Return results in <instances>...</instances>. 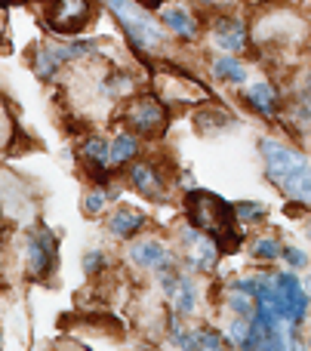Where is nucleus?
<instances>
[{"label": "nucleus", "mask_w": 311, "mask_h": 351, "mask_svg": "<svg viewBox=\"0 0 311 351\" xmlns=\"http://www.w3.org/2000/svg\"><path fill=\"white\" fill-rule=\"evenodd\" d=\"M262 160L269 179L296 204L311 206V160L277 139H262Z\"/></svg>", "instance_id": "obj_1"}, {"label": "nucleus", "mask_w": 311, "mask_h": 351, "mask_svg": "<svg viewBox=\"0 0 311 351\" xmlns=\"http://www.w3.org/2000/svg\"><path fill=\"white\" fill-rule=\"evenodd\" d=\"M191 228H201V234L213 237L219 247L234 250L240 241V222L234 219V210L210 191H191L185 197Z\"/></svg>", "instance_id": "obj_2"}, {"label": "nucleus", "mask_w": 311, "mask_h": 351, "mask_svg": "<svg viewBox=\"0 0 311 351\" xmlns=\"http://www.w3.org/2000/svg\"><path fill=\"white\" fill-rule=\"evenodd\" d=\"M105 3L111 6V12H114L117 22L123 25V31H127L129 43H133L136 49H142V53H158V49L164 47V31L148 16L145 6H139L136 0H105Z\"/></svg>", "instance_id": "obj_3"}, {"label": "nucleus", "mask_w": 311, "mask_h": 351, "mask_svg": "<svg viewBox=\"0 0 311 351\" xmlns=\"http://www.w3.org/2000/svg\"><path fill=\"white\" fill-rule=\"evenodd\" d=\"M129 130H136L139 136H160L166 130V105L160 102L158 96H139L127 105L123 111Z\"/></svg>", "instance_id": "obj_4"}, {"label": "nucleus", "mask_w": 311, "mask_h": 351, "mask_svg": "<svg viewBox=\"0 0 311 351\" xmlns=\"http://www.w3.org/2000/svg\"><path fill=\"white\" fill-rule=\"evenodd\" d=\"M158 99L170 105H197L207 102V90L197 84L195 77L176 71V68H166L158 74Z\"/></svg>", "instance_id": "obj_5"}, {"label": "nucleus", "mask_w": 311, "mask_h": 351, "mask_svg": "<svg viewBox=\"0 0 311 351\" xmlns=\"http://www.w3.org/2000/svg\"><path fill=\"white\" fill-rule=\"evenodd\" d=\"M92 16L90 0H47V22L62 34L80 31Z\"/></svg>", "instance_id": "obj_6"}, {"label": "nucleus", "mask_w": 311, "mask_h": 351, "mask_svg": "<svg viewBox=\"0 0 311 351\" xmlns=\"http://www.w3.org/2000/svg\"><path fill=\"white\" fill-rule=\"evenodd\" d=\"M55 262V241L49 231H31L25 237V265H28V274L34 278H43L49 274Z\"/></svg>", "instance_id": "obj_7"}, {"label": "nucleus", "mask_w": 311, "mask_h": 351, "mask_svg": "<svg viewBox=\"0 0 311 351\" xmlns=\"http://www.w3.org/2000/svg\"><path fill=\"white\" fill-rule=\"evenodd\" d=\"M86 43H43L40 47V53H37V59H34V71H37V77H53L55 71H59V65H65L68 59H74V56H80V53H86Z\"/></svg>", "instance_id": "obj_8"}, {"label": "nucleus", "mask_w": 311, "mask_h": 351, "mask_svg": "<svg viewBox=\"0 0 311 351\" xmlns=\"http://www.w3.org/2000/svg\"><path fill=\"white\" fill-rule=\"evenodd\" d=\"M129 259L136 262L139 268H148V271H166L170 274L173 268V256L158 237H142L129 247Z\"/></svg>", "instance_id": "obj_9"}, {"label": "nucleus", "mask_w": 311, "mask_h": 351, "mask_svg": "<svg viewBox=\"0 0 311 351\" xmlns=\"http://www.w3.org/2000/svg\"><path fill=\"white\" fill-rule=\"evenodd\" d=\"M185 247H188V259L195 265V271H213V265L219 262V243L213 237L201 234L197 228H188L182 234Z\"/></svg>", "instance_id": "obj_10"}, {"label": "nucleus", "mask_w": 311, "mask_h": 351, "mask_svg": "<svg viewBox=\"0 0 311 351\" xmlns=\"http://www.w3.org/2000/svg\"><path fill=\"white\" fill-rule=\"evenodd\" d=\"M213 40L225 56H234L247 47V28L238 19H216L213 22Z\"/></svg>", "instance_id": "obj_11"}, {"label": "nucleus", "mask_w": 311, "mask_h": 351, "mask_svg": "<svg viewBox=\"0 0 311 351\" xmlns=\"http://www.w3.org/2000/svg\"><path fill=\"white\" fill-rule=\"evenodd\" d=\"M129 182H133V188L139 194H145V197H164V176L154 164H136L133 170H129Z\"/></svg>", "instance_id": "obj_12"}, {"label": "nucleus", "mask_w": 311, "mask_h": 351, "mask_svg": "<svg viewBox=\"0 0 311 351\" xmlns=\"http://www.w3.org/2000/svg\"><path fill=\"white\" fill-rule=\"evenodd\" d=\"M244 96H247V102L265 117L277 114V108H281V96H277L275 84H269V80H256L253 86H247Z\"/></svg>", "instance_id": "obj_13"}, {"label": "nucleus", "mask_w": 311, "mask_h": 351, "mask_svg": "<svg viewBox=\"0 0 311 351\" xmlns=\"http://www.w3.org/2000/svg\"><path fill=\"white\" fill-rule=\"evenodd\" d=\"M160 19H164L166 28H170L176 37H182V40L197 37V22H195V16H191L185 6H164Z\"/></svg>", "instance_id": "obj_14"}, {"label": "nucleus", "mask_w": 311, "mask_h": 351, "mask_svg": "<svg viewBox=\"0 0 311 351\" xmlns=\"http://www.w3.org/2000/svg\"><path fill=\"white\" fill-rule=\"evenodd\" d=\"M145 225V216H142L139 210H129V206H121L117 213H111V219H108V231L114 237H129V234H136V231Z\"/></svg>", "instance_id": "obj_15"}, {"label": "nucleus", "mask_w": 311, "mask_h": 351, "mask_svg": "<svg viewBox=\"0 0 311 351\" xmlns=\"http://www.w3.org/2000/svg\"><path fill=\"white\" fill-rule=\"evenodd\" d=\"M213 74L219 80H228V84H244L247 80V68H244V62L238 59V56H216V62H213Z\"/></svg>", "instance_id": "obj_16"}, {"label": "nucleus", "mask_w": 311, "mask_h": 351, "mask_svg": "<svg viewBox=\"0 0 311 351\" xmlns=\"http://www.w3.org/2000/svg\"><path fill=\"white\" fill-rule=\"evenodd\" d=\"M173 302H176L179 315H195L197 308V287L191 278H176V287H173Z\"/></svg>", "instance_id": "obj_17"}, {"label": "nucleus", "mask_w": 311, "mask_h": 351, "mask_svg": "<svg viewBox=\"0 0 311 351\" xmlns=\"http://www.w3.org/2000/svg\"><path fill=\"white\" fill-rule=\"evenodd\" d=\"M139 154V139L133 133H117V139L108 145V164H129Z\"/></svg>", "instance_id": "obj_18"}, {"label": "nucleus", "mask_w": 311, "mask_h": 351, "mask_svg": "<svg viewBox=\"0 0 311 351\" xmlns=\"http://www.w3.org/2000/svg\"><path fill=\"white\" fill-rule=\"evenodd\" d=\"M80 154H84V160L86 164H92V167H111L108 164V142L105 139H86L84 142V148H80Z\"/></svg>", "instance_id": "obj_19"}, {"label": "nucleus", "mask_w": 311, "mask_h": 351, "mask_svg": "<svg viewBox=\"0 0 311 351\" xmlns=\"http://www.w3.org/2000/svg\"><path fill=\"white\" fill-rule=\"evenodd\" d=\"M253 256H259V259H277V256H281V243H277L275 237H259V241L253 243Z\"/></svg>", "instance_id": "obj_20"}, {"label": "nucleus", "mask_w": 311, "mask_h": 351, "mask_svg": "<svg viewBox=\"0 0 311 351\" xmlns=\"http://www.w3.org/2000/svg\"><path fill=\"white\" fill-rule=\"evenodd\" d=\"M228 308H232L238 317H244V321H247V317L253 315V299H250V296H244V293H238V290H234L232 296H228Z\"/></svg>", "instance_id": "obj_21"}, {"label": "nucleus", "mask_w": 311, "mask_h": 351, "mask_svg": "<svg viewBox=\"0 0 311 351\" xmlns=\"http://www.w3.org/2000/svg\"><path fill=\"white\" fill-rule=\"evenodd\" d=\"M228 339L234 342V346L247 348V339H250V324L244 321V317H238V321L228 324Z\"/></svg>", "instance_id": "obj_22"}, {"label": "nucleus", "mask_w": 311, "mask_h": 351, "mask_svg": "<svg viewBox=\"0 0 311 351\" xmlns=\"http://www.w3.org/2000/svg\"><path fill=\"white\" fill-rule=\"evenodd\" d=\"M105 204H108V194H105L102 188H96V191L86 194V200H84V213H86V216H96V213H102V210H105Z\"/></svg>", "instance_id": "obj_23"}, {"label": "nucleus", "mask_w": 311, "mask_h": 351, "mask_svg": "<svg viewBox=\"0 0 311 351\" xmlns=\"http://www.w3.org/2000/svg\"><path fill=\"white\" fill-rule=\"evenodd\" d=\"M197 342V348L201 351H222V339L213 333V330H197V333H191Z\"/></svg>", "instance_id": "obj_24"}, {"label": "nucleus", "mask_w": 311, "mask_h": 351, "mask_svg": "<svg viewBox=\"0 0 311 351\" xmlns=\"http://www.w3.org/2000/svg\"><path fill=\"white\" fill-rule=\"evenodd\" d=\"M265 216V206L262 204H238L234 206V219H238L240 225L247 222V219H262Z\"/></svg>", "instance_id": "obj_25"}, {"label": "nucleus", "mask_w": 311, "mask_h": 351, "mask_svg": "<svg viewBox=\"0 0 311 351\" xmlns=\"http://www.w3.org/2000/svg\"><path fill=\"white\" fill-rule=\"evenodd\" d=\"M225 121H228L225 114H213V111H210V108H203L201 114H197V127H201V133H203V130L222 127V123H225Z\"/></svg>", "instance_id": "obj_26"}, {"label": "nucleus", "mask_w": 311, "mask_h": 351, "mask_svg": "<svg viewBox=\"0 0 311 351\" xmlns=\"http://www.w3.org/2000/svg\"><path fill=\"white\" fill-rule=\"evenodd\" d=\"M281 256L290 262L293 268H302V265H308V256L302 253V250H296V247H287V250H281Z\"/></svg>", "instance_id": "obj_27"}, {"label": "nucleus", "mask_w": 311, "mask_h": 351, "mask_svg": "<svg viewBox=\"0 0 311 351\" xmlns=\"http://www.w3.org/2000/svg\"><path fill=\"white\" fill-rule=\"evenodd\" d=\"M102 253H86V259H84V271L86 274H92V271H99L102 268Z\"/></svg>", "instance_id": "obj_28"}, {"label": "nucleus", "mask_w": 311, "mask_h": 351, "mask_svg": "<svg viewBox=\"0 0 311 351\" xmlns=\"http://www.w3.org/2000/svg\"><path fill=\"white\" fill-rule=\"evenodd\" d=\"M3 31H6V16H3V10H0V37H3Z\"/></svg>", "instance_id": "obj_29"}, {"label": "nucleus", "mask_w": 311, "mask_h": 351, "mask_svg": "<svg viewBox=\"0 0 311 351\" xmlns=\"http://www.w3.org/2000/svg\"><path fill=\"white\" fill-rule=\"evenodd\" d=\"M160 3H164V0H142L139 6H160Z\"/></svg>", "instance_id": "obj_30"}, {"label": "nucleus", "mask_w": 311, "mask_h": 351, "mask_svg": "<svg viewBox=\"0 0 311 351\" xmlns=\"http://www.w3.org/2000/svg\"><path fill=\"white\" fill-rule=\"evenodd\" d=\"M287 351H306V348H302V346H299V342H296V339H293V342H290V348H287Z\"/></svg>", "instance_id": "obj_31"}, {"label": "nucleus", "mask_w": 311, "mask_h": 351, "mask_svg": "<svg viewBox=\"0 0 311 351\" xmlns=\"http://www.w3.org/2000/svg\"><path fill=\"white\" fill-rule=\"evenodd\" d=\"M207 3H228V0H207Z\"/></svg>", "instance_id": "obj_32"}, {"label": "nucleus", "mask_w": 311, "mask_h": 351, "mask_svg": "<svg viewBox=\"0 0 311 351\" xmlns=\"http://www.w3.org/2000/svg\"><path fill=\"white\" fill-rule=\"evenodd\" d=\"M0 348H3V336H0Z\"/></svg>", "instance_id": "obj_33"}, {"label": "nucleus", "mask_w": 311, "mask_h": 351, "mask_svg": "<svg viewBox=\"0 0 311 351\" xmlns=\"http://www.w3.org/2000/svg\"><path fill=\"white\" fill-rule=\"evenodd\" d=\"M0 3H6V0H0Z\"/></svg>", "instance_id": "obj_34"}, {"label": "nucleus", "mask_w": 311, "mask_h": 351, "mask_svg": "<svg viewBox=\"0 0 311 351\" xmlns=\"http://www.w3.org/2000/svg\"><path fill=\"white\" fill-rule=\"evenodd\" d=\"M240 351H247V348H240Z\"/></svg>", "instance_id": "obj_35"}]
</instances>
